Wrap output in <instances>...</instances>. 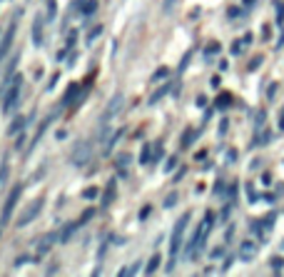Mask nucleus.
Listing matches in <instances>:
<instances>
[{
    "label": "nucleus",
    "mask_w": 284,
    "mask_h": 277,
    "mask_svg": "<svg viewBox=\"0 0 284 277\" xmlns=\"http://www.w3.org/2000/svg\"><path fill=\"white\" fill-rule=\"evenodd\" d=\"M189 220H192V212H182L180 220L175 222V230L169 237V265L165 267V272H175V265H177V255L185 247V230H187Z\"/></svg>",
    "instance_id": "f257e3e1"
},
{
    "label": "nucleus",
    "mask_w": 284,
    "mask_h": 277,
    "mask_svg": "<svg viewBox=\"0 0 284 277\" xmlns=\"http://www.w3.org/2000/svg\"><path fill=\"white\" fill-rule=\"evenodd\" d=\"M212 220H214V215L212 212H207V215H205V220L200 222L197 232L192 235V240L185 245V260H197V257L202 255L205 242H207V235H210V230H212Z\"/></svg>",
    "instance_id": "f03ea898"
},
{
    "label": "nucleus",
    "mask_w": 284,
    "mask_h": 277,
    "mask_svg": "<svg viewBox=\"0 0 284 277\" xmlns=\"http://www.w3.org/2000/svg\"><path fill=\"white\" fill-rule=\"evenodd\" d=\"M20 92H23V75H18V72H15V78H13V80H10V85H8V92L3 95V113H5V115H10V113L18 108Z\"/></svg>",
    "instance_id": "7ed1b4c3"
},
{
    "label": "nucleus",
    "mask_w": 284,
    "mask_h": 277,
    "mask_svg": "<svg viewBox=\"0 0 284 277\" xmlns=\"http://www.w3.org/2000/svg\"><path fill=\"white\" fill-rule=\"evenodd\" d=\"M43 205H45V200H43V197L33 200V203H30V205H27V208H25L23 212L18 215L15 225H18V228H27V225H30V222H33V220H35L40 212H43Z\"/></svg>",
    "instance_id": "20e7f679"
},
{
    "label": "nucleus",
    "mask_w": 284,
    "mask_h": 277,
    "mask_svg": "<svg viewBox=\"0 0 284 277\" xmlns=\"http://www.w3.org/2000/svg\"><path fill=\"white\" fill-rule=\"evenodd\" d=\"M20 195H23V185H15V187L10 190L8 200H5V208H3V215H0V225H8V222H10V217H13V210H15V205H18Z\"/></svg>",
    "instance_id": "39448f33"
},
{
    "label": "nucleus",
    "mask_w": 284,
    "mask_h": 277,
    "mask_svg": "<svg viewBox=\"0 0 284 277\" xmlns=\"http://www.w3.org/2000/svg\"><path fill=\"white\" fill-rule=\"evenodd\" d=\"M90 158H93V145H90V142H77V145L72 147L70 160L75 167H85V165L90 162Z\"/></svg>",
    "instance_id": "423d86ee"
},
{
    "label": "nucleus",
    "mask_w": 284,
    "mask_h": 277,
    "mask_svg": "<svg viewBox=\"0 0 284 277\" xmlns=\"http://www.w3.org/2000/svg\"><path fill=\"white\" fill-rule=\"evenodd\" d=\"M55 242H60V235H58V232H45V235H43V237L35 242V257H40V255L50 253Z\"/></svg>",
    "instance_id": "0eeeda50"
},
{
    "label": "nucleus",
    "mask_w": 284,
    "mask_h": 277,
    "mask_svg": "<svg viewBox=\"0 0 284 277\" xmlns=\"http://www.w3.org/2000/svg\"><path fill=\"white\" fill-rule=\"evenodd\" d=\"M122 105H125V95H122V92H115V95L110 97V103H107L105 113H102V122L112 120V117H115L120 110H122Z\"/></svg>",
    "instance_id": "6e6552de"
},
{
    "label": "nucleus",
    "mask_w": 284,
    "mask_h": 277,
    "mask_svg": "<svg viewBox=\"0 0 284 277\" xmlns=\"http://www.w3.org/2000/svg\"><path fill=\"white\" fill-rule=\"evenodd\" d=\"M15 30H18V25H15V20L10 23V28L5 30V35H3V40H0V60L10 53V47H13V38H15Z\"/></svg>",
    "instance_id": "1a4fd4ad"
},
{
    "label": "nucleus",
    "mask_w": 284,
    "mask_h": 277,
    "mask_svg": "<svg viewBox=\"0 0 284 277\" xmlns=\"http://www.w3.org/2000/svg\"><path fill=\"white\" fill-rule=\"evenodd\" d=\"M254 257H257V245H254L252 240H244V242L239 245V260L249 262V260H254Z\"/></svg>",
    "instance_id": "9d476101"
},
{
    "label": "nucleus",
    "mask_w": 284,
    "mask_h": 277,
    "mask_svg": "<svg viewBox=\"0 0 284 277\" xmlns=\"http://www.w3.org/2000/svg\"><path fill=\"white\" fill-rule=\"evenodd\" d=\"M43 18L38 15L35 18V23H33V30H30V38H33V43H35V47H40L43 45V40H45V35H43Z\"/></svg>",
    "instance_id": "9b49d317"
},
{
    "label": "nucleus",
    "mask_w": 284,
    "mask_h": 277,
    "mask_svg": "<svg viewBox=\"0 0 284 277\" xmlns=\"http://www.w3.org/2000/svg\"><path fill=\"white\" fill-rule=\"evenodd\" d=\"M80 225H82L80 220H77V222H68V225L63 228V232H60V245H68V242H70V237H72V235H75V232L80 230Z\"/></svg>",
    "instance_id": "f8f14e48"
},
{
    "label": "nucleus",
    "mask_w": 284,
    "mask_h": 277,
    "mask_svg": "<svg viewBox=\"0 0 284 277\" xmlns=\"http://www.w3.org/2000/svg\"><path fill=\"white\" fill-rule=\"evenodd\" d=\"M25 128H27V117L18 115L15 120H13V125L8 128V133H10V135H20V133H23Z\"/></svg>",
    "instance_id": "ddd939ff"
},
{
    "label": "nucleus",
    "mask_w": 284,
    "mask_h": 277,
    "mask_svg": "<svg viewBox=\"0 0 284 277\" xmlns=\"http://www.w3.org/2000/svg\"><path fill=\"white\" fill-rule=\"evenodd\" d=\"M52 117H55V115H50V117H47V120H45V122H40V128H38V133L33 135V140H30V145H33V147H35V145L40 142V138H43V133H45V130H47V125L52 122Z\"/></svg>",
    "instance_id": "4468645a"
},
{
    "label": "nucleus",
    "mask_w": 284,
    "mask_h": 277,
    "mask_svg": "<svg viewBox=\"0 0 284 277\" xmlns=\"http://www.w3.org/2000/svg\"><path fill=\"white\" fill-rule=\"evenodd\" d=\"M167 92H169V85H160L157 90H155L152 95H150V105H157V103H160V100L165 97Z\"/></svg>",
    "instance_id": "2eb2a0df"
},
{
    "label": "nucleus",
    "mask_w": 284,
    "mask_h": 277,
    "mask_svg": "<svg viewBox=\"0 0 284 277\" xmlns=\"http://www.w3.org/2000/svg\"><path fill=\"white\" fill-rule=\"evenodd\" d=\"M152 162V142L142 145V153H140V165H150Z\"/></svg>",
    "instance_id": "dca6fc26"
},
{
    "label": "nucleus",
    "mask_w": 284,
    "mask_h": 277,
    "mask_svg": "<svg viewBox=\"0 0 284 277\" xmlns=\"http://www.w3.org/2000/svg\"><path fill=\"white\" fill-rule=\"evenodd\" d=\"M230 103H232V95H230V92H222V95L217 97L214 108H217V110H227V108H230Z\"/></svg>",
    "instance_id": "f3484780"
},
{
    "label": "nucleus",
    "mask_w": 284,
    "mask_h": 277,
    "mask_svg": "<svg viewBox=\"0 0 284 277\" xmlns=\"http://www.w3.org/2000/svg\"><path fill=\"white\" fill-rule=\"evenodd\" d=\"M112 197H115V180L107 183V190H105V195H102V208H107V205L112 203Z\"/></svg>",
    "instance_id": "a211bd4d"
},
{
    "label": "nucleus",
    "mask_w": 284,
    "mask_h": 277,
    "mask_svg": "<svg viewBox=\"0 0 284 277\" xmlns=\"http://www.w3.org/2000/svg\"><path fill=\"white\" fill-rule=\"evenodd\" d=\"M160 262H162V257H160V255L155 253V255H152V257H150V262H147V267H145V272H147V275H152V272H155V270L160 267Z\"/></svg>",
    "instance_id": "6ab92c4d"
},
{
    "label": "nucleus",
    "mask_w": 284,
    "mask_h": 277,
    "mask_svg": "<svg viewBox=\"0 0 284 277\" xmlns=\"http://www.w3.org/2000/svg\"><path fill=\"white\" fill-rule=\"evenodd\" d=\"M162 155H165V147H162L160 142H155V145H152V162H150V165H157V162L162 160Z\"/></svg>",
    "instance_id": "aec40b11"
},
{
    "label": "nucleus",
    "mask_w": 284,
    "mask_h": 277,
    "mask_svg": "<svg viewBox=\"0 0 284 277\" xmlns=\"http://www.w3.org/2000/svg\"><path fill=\"white\" fill-rule=\"evenodd\" d=\"M269 267H272V272H277V275H279V272L284 270V257H279V255H274V257L269 260Z\"/></svg>",
    "instance_id": "412c9836"
},
{
    "label": "nucleus",
    "mask_w": 284,
    "mask_h": 277,
    "mask_svg": "<svg viewBox=\"0 0 284 277\" xmlns=\"http://www.w3.org/2000/svg\"><path fill=\"white\" fill-rule=\"evenodd\" d=\"M120 135H122V130H118V133H112V135L107 138V142H105V150H102L105 155H110V153H112V145H115V142L120 140Z\"/></svg>",
    "instance_id": "4be33fe9"
},
{
    "label": "nucleus",
    "mask_w": 284,
    "mask_h": 277,
    "mask_svg": "<svg viewBox=\"0 0 284 277\" xmlns=\"http://www.w3.org/2000/svg\"><path fill=\"white\" fill-rule=\"evenodd\" d=\"M95 10H97V0H85V3H82V8H80V13H82V15H93Z\"/></svg>",
    "instance_id": "5701e85b"
},
{
    "label": "nucleus",
    "mask_w": 284,
    "mask_h": 277,
    "mask_svg": "<svg viewBox=\"0 0 284 277\" xmlns=\"http://www.w3.org/2000/svg\"><path fill=\"white\" fill-rule=\"evenodd\" d=\"M249 40H252V35H244V40H235L232 47H230V50H232V55H239V53L244 50V43H249Z\"/></svg>",
    "instance_id": "b1692460"
},
{
    "label": "nucleus",
    "mask_w": 284,
    "mask_h": 277,
    "mask_svg": "<svg viewBox=\"0 0 284 277\" xmlns=\"http://www.w3.org/2000/svg\"><path fill=\"white\" fill-rule=\"evenodd\" d=\"M8 175H10V165H8V160H3V162H0V187L5 185Z\"/></svg>",
    "instance_id": "393cba45"
},
{
    "label": "nucleus",
    "mask_w": 284,
    "mask_h": 277,
    "mask_svg": "<svg viewBox=\"0 0 284 277\" xmlns=\"http://www.w3.org/2000/svg\"><path fill=\"white\" fill-rule=\"evenodd\" d=\"M75 95H77V85L72 83V85H70V90L65 92V97H63V105H70V100L75 97Z\"/></svg>",
    "instance_id": "a878e982"
},
{
    "label": "nucleus",
    "mask_w": 284,
    "mask_h": 277,
    "mask_svg": "<svg viewBox=\"0 0 284 277\" xmlns=\"http://www.w3.org/2000/svg\"><path fill=\"white\" fill-rule=\"evenodd\" d=\"M194 130H185V135H182V147H189L192 145V140H194Z\"/></svg>",
    "instance_id": "bb28decb"
},
{
    "label": "nucleus",
    "mask_w": 284,
    "mask_h": 277,
    "mask_svg": "<svg viewBox=\"0 0 284 277\" xmlns=\"http://www.w3.org/2000/svg\"><path fill=\"white\" fill-rule=\"evenodd\" d=\"M55 13H58V0H47V18L52 20Z\"/></svg>",
    "instance_id": "cd10ccee"
},
{
    "label": "nucleus",
    "mask_w": 284,
    "mask_h": 277,
    "mask_svg": "<svg viewBox=\"0 0 284 277\" xmlns=\"http://www.w3.org/2000/svg\"><path fill=\"white\" fill-rule=\"evenodd\" d=\"M217 53H219V43H210V47L205 50V58L210 60V58H212V55H217Z\"/></svg>",
    "instance_id": "c85d7f7f"
},
{
    "label": "nucleus",
    "mask_w": 284,
    "mask_h": 277,
    "mask_svg": "<svg viewBox=\"0 0 284 277\" xmlns=\"http://www.w3.org/2000/svg\"><path fill=\"white\" fill-rule=\"evenodd\" d=\"M127 162H130V155H127V153L118 155V167L120 170H125V167H127Z\"/></svg>",
    "instance_id": "c756f323"
},
{
    "label": "nucleus",
    "mask_w": 284,
    "mask_h": 277,
    "mask_svg": "<svg viewBox=\"0 0 284 277\" xmlns=\"http://www.w3.org/2000/svg\"><path fill=\"white\" fill-rule=\"evenodd\" d=\"M100 33H102V25H95L93 30L88 33V43H93V40L97 38V35H100Z\"/></svg>",
    "instance_id": "7c9ffc66"
},
{
    "label": "nucleus",
    "mask_w": 284,
    "mask_h": 277,
    "mask_svg": "<svg viewBox=\"0 0 284 277\" xmlns=\"http://www.w3.org/2000/svg\"><path fill=\"white\" fill-rule=\"evenodd\" d=\"M82 197H85V200H95V197H97V187H88V190H82Z\"/></svg>",
    "instance_id": "2f4dec72"
},
{
    "label": "nucleus",
    "mask_w": 284,
    "mask_h": 277,
    "mask_svg": "<svg viewBox=\"0 0 284 277\" xmlns=\"http://www.w3.org/2000/svg\"><path fill=\"white\" fill-rule=\"evenodd\" d=\"M175 3H177V0H165V3H162V13H165V15H169V13H172Z\"/></svg>",
    "instance_id": "473e14b6"
},
{
    "label": "nucleus",
    "mask_w": 284,
    "mask_h": 277,
    "mask_svg": "<svg viewBox=\"0 0 284 277\" xmlns=\"http://www.w3.org/2000/svg\"><path fill=\"white\" fill-rule=\"evenodd\" d=\"M175 203H177V192H169V195H167V200H165V208H172Z\"/></svg>",
    "instance_id": "72a5a7b5"
},
{
    "label": "nucleus",
    "mask_w": 284,
    "mask_h": 277,
    "mask_svg": "<svg viewBox=\"0 0 284 277\" xmlns=\"http://www.w3.org/2000/svg\"><path fill=\"white\" fill-rule=\"evenodd\" d=\"M277 23H284V3H277Z\"/></svg>",
    "instance_id": "f704fd0d"
},
{
    "label": "nucleus",
    "mask_w": 284,
    "mask_h": 277,
    "mask_svg": "<svg viewBox=\"0 0 284 277\" xmlns=\"http://www.w3.org/2000/svg\"><path fill=\"white\" fill-rule=\"evenodd\" d=\"M175 167H177V158H169V160H167V165H165V172H172Z\"/></svg>",
    "instance_id": "c9c22d12"
},
{
    "label": "nucleus",
    "mask_w": 284,
    "mask_h": 277,
    "mask_svg": "<svg viewBox=\"0 0 284 277\" xmlns=\"http://www.w3.org/2000/svg\"><path fill=\"white\" fill-rule=\"evenodd\" d=\"M140 265L142 262H135L132 267H127V275H137V272H140Z\"/></svg>",
    "instance_id": "e433bc0d"
},
{
    "label": "nucleus",
    "mask_w": 284,
    "mask_h": 277,
    "mask_svg": "<svg viewBox=\"0 0 284 277\" xmlns=\"http://www.w3.org/2000/svg\"><path fill=\"white\" fill-rule=\"evenodd\" d=\"M165 75H167V68H160L155 75H152V80H160V78H165Z\"/></svg>",
    "instance_id": "4c0bfd02"
},
{
    "label": "nucleus",
    "mask_w": 284,
    "mask_h": 277,
    "mask_svg": "<svg viewBox=\"0 0 284 277\" xmlns=\"http://www.w3.org/2000/svg\"><path fill=\"white\" fill-rule=\"evenodd\" d=\"M93 212L95 210H85V212H82V217H80V222H88V220L93 217Z\"/></svg>",
    "instance_id": "58836bf2"
},
{
    "label": "nucleus",
    "mask_w": 284,
    "mask_h": 277,
    "mask_svg": "<svg viewBox=\"0 0 284 277\" xmlns=\"http://www.w3.org/2000/svg\"><path fill=\"white\" fill-rule=\"evenodd\" d=\"M260 63H262V58L257 55V58H254V60L249 63V70H257V68H260Z\"/></svg>",
    "instance_id": "ea45409f"
},
{
    "label": "nucleus",
    "mask_w": 284,
    "mask_h": 277,
    "mask_svg": "<svg viewBox=\"0 0 284 277\" xmlns=\"http://www.w3.org/2000/svg\"><path fill=\"white\" fill-rule=\"evenodd\" d=\"M224 255V247H214L212 250V257H222Z\"/></svg>",
    "instance_id": "a19ab883"
},
{
    "label": "nucleus",
    "mask_w": 284,
    "mask_h": 277,
    "mask_svg": "<svg viewBox=\"0 0 284 277\" xmlns=\"http://www.w3.org/2000/svg\"><path fill=\"white\" fill-rule=\"evenodd\" d=\"M27 260H30V257H18V260H15V262H13V265H15V267H20V265H25V262H27Z\"/></svg>",
    "instance_id": "79ce46f5"
},
{
    "label": "nucleus",
    "mask_w": 284,
    "mask_h": 277,
    "mask_svg": "<svg viewBox=\"0 0 284 277\" xmlns=\"http://www.w3.org/2000/svg\"><path fill=\"white\" fill-rule=\"evenodd\" d=\"M227 125H230V122H227V120H222V122H219V133H222V135H224V133H227Z\"/></svg>",
    "instance_id": "37998d69"
},
{
    "label": "nucleus",
    "mask_w": 284,
    "mask_h": 277,
    "mask_svg": "<svg viewBox=\"0 0 284 277\" xmlns=\"http://www.w3.org/2000/svg\"><path fill=\"white\" fill-rule=\"evenodd\" d=\"M150 210H152V208H150V205H147V208H142V212H140V217H142V220H145V217L150 215Z\"/></svg>",
    "instance_id": "c03bdc74"
},
{
    "label": "nucleus",
    "mask_w": 284,
    "mask_h": 277,
    "mask_svg": "<svg viewBox=\"0 0 284 277\" xmlns=\"http://www.w3.org/2000/svg\"><path fill=\"white\" fill-rule=\"evenodd\" d=\"M284 45V30H282V35H279V43H277V47H282Z\"/></svg>",
    "instance_id": "a18cd8bd"
},
{
    "label": "nucleus",
    "mask_w": 284,
    "mask_h": 277,
    "mask_svg": "<svg viewBox=\"0 0 284 277\" xmlns=\"http://www.w3.org/2000/svg\"><path fill=\"white\" fill-rule=\"evenodd\" d=\"M279 128L284 130V110H282V115H279Z\"/></svg>",
    "instance_id": "49530a36"
},
{
    "label": "nucleus",
    "mask_w": 284,
    "mask_h": 277,
    "mask_svg": "<svg viewBox=\"0 0 284 277\" xmlns=\"http://www.w3.org/2000/svg\"><path fill=\"white\" fill-rule=\"evenodd\" d=\"M244 5H247V8H252V5H254V0H244Z\"/></svg>",
    "instance_id": "de8ad7c7"
},
{
    "label": "nucleus",
    "mask_w": 284,
    "mask_h": 277,
    "mask_svg": "<svg viewBox=\"0 0 284 277\" xmlns=\"http://www.w3.org/2000/svg\"><path fill=\"white\" fill-rule=\"evenodd\" d=\"M282 247H284V242H282Z\"/></svg>",
    "instance_id": "09e8293b"
}]
</instances>
